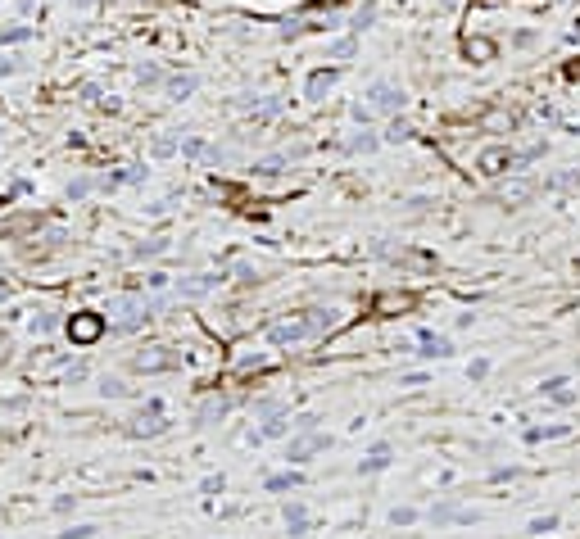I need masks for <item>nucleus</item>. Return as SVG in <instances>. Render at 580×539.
<instances>
[{
	"mask_svg": "<svg viewBox=\"0 0 580 539\" xmlns=\"http://www.w3.org/2000/svg\"><path fill=\"white\" fill-rule=\"evenodd\" d=\"M331 82H336V73H331V68H318V73L308 77V96L318 100V96H322V91H327V87H331Z\"/></svg>",
	"mask_w": 580,
	"mask_h": 539,
	"instance_id": "7ed1b4c3",
	"label": "nucleus"
},
{
	"mask_svg": "<svg viewBox=\"0 0 580 539\" xmlns=\"http://www.w3.org/2000/svg\"><path fill=\"white\" fill-rule=\"evenodd\" d=\"M367 100H372V109H399L404 105V91L390 87V82H376V87L367 91Z\"/></svg>",
	"mask_w": 580,
	"mask_h": 539,
	"instance_id": "f257e3e1",
	"label": "nucleus"
},
{
	"mask_svg": "<svg viewBox=\"0 0 580 539\" xmlns=\"http://www.w3.org/2000/svg\"><path fill=\"white\" fill-rule=\"evenodd\" d=\"M354 50H358V36H340V41L327 45V59H350Z\"/></svg>",
	"mask_w": 580,
	"mask_h": 539,
	"instance_id": "f03ea898",
	"label": "nucleus"
},
{
	"mask_svg": "<svg viewBox=\"0 0 580 539\" xmlns=\"http://www.w3.org/2000/svg\"><path fill=\"white\" fill-rule=\"evenodd\" d=\"M14 68H19L14 59H0V73H14Z\"/></svg>",
	"mask_w": 580,
	"mask_h": 539,
	"instance_id": "423d86ee",
	"label": "nucleus"
},
{
	"mask_svg": "<svg viewBox=\"0 0 580 539\" xmlns=\"http://www.w3.org/2000/svg\"><path fill=\"white\" fill-rule=\"evenodd\" d=\"M168 91H173V100H186L191 96V91H195V77H173V87H168Z\"/></svg>",
	"mask_w": 580,
	"mask_h": 539,
	"instance_id": "20e7f679",
	"label": "nucleus"
},
{
	"mask_svg": "<svg viewBox=\"0 0 580 539\" xmlns=\"http://www.w3.org/2000/svg\"><path fill=\"white\" fill-rule=\"evenodd\" d=\"M64 5H77V10H91V5H96V0H64Z\"/></svg>",
	"mask_w": 580,
	"mask_h": 539,
	"instance_id": "39448f33",
	"label": "nucleus"
}]
</instances>
